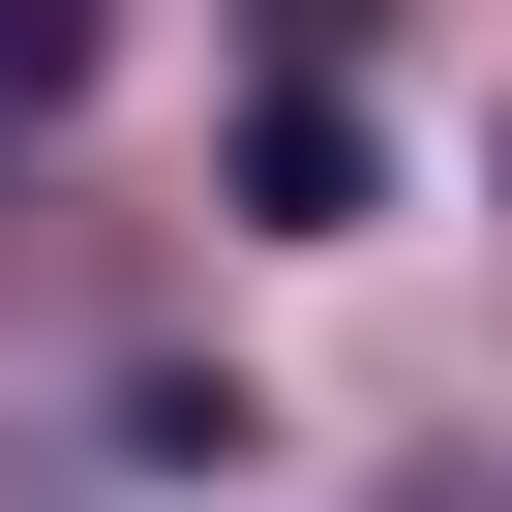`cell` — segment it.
<instances>
[{
	"instance_id": "6da1fadb",
	"label": "cell",
	"mask_w": 512,
	"mask_h": 512,
	"mask_svg": "<svg viewBox=\"0 0 512 512\" xmlns=\"http://www.w3.org/2000/svg\"><path fill=\"white\" fill-rule=\"evenodd\" d=\"M241 211H272V241H362V211H392L362 91H241Z\"/></svg>"
},
{
	"instance_id": "7a4b0ae2",
	"label": "cell",
	"mask_w": 512,
	"mask_h": 512,
	"mask_svg": "<svg viewBox=\"0 0 512 512\" xmlns=\"http://www.w3.org/2000/svg\"><path fill=\"white\" fill-rule=\"evenodd\" d=\"M91 61H121V0H0V121H91Z\"/></svg>"
},
{
	"instance_id": "3957f363",
	"label": "cell",
	"mask_w": 512,
	"mask_h": 512,
	"mask_svg": "<svg viewBox=\"0 0 512 512\" xmlns=\"http://www.w3.org/2000/svg\"><path fill=\"white\" fill-rule=\"evenodd\" d=\"M241 31H272V91H332V61L392 31V0H241Z\"/></svg>"
},
{
	"instance_id": "277c9868",
	"label": "cell",
	"mask_w": 512,
	"mask_h": 512,
	"mask_svg": "<svg viewBox=\"0 0 512 512\" xmlns=\"http://www.w3.org/2000/svg\"><path fill=\"white\" fill-rule=\"evenodd\" d=\"M392 512H512V452H452V482H392Z\"/></svg>"
},
{
	"instance_id": "5b68a950",
	"label": "cell",
	"mask_w": 512,
	"mask_h": 512,
	"mask_svg": "<svg viewBox=\"0 0 512 512\" xmlns=\"http://www.w3.org/2000/svg\"><path fill=\"white\" fill-rule=\"evenodd\" d=\"M0 181H31V121H0Z\"/></svg>"
}]
</instances>
